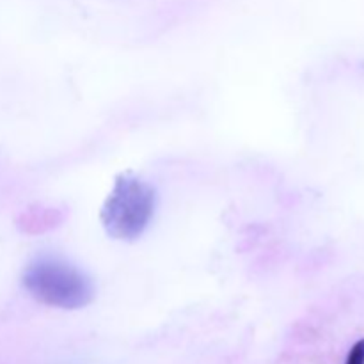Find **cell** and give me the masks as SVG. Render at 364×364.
<instances>
[{
    "mask_svg": "<svg viewBox=\"0 0 364 364\" xmlns=\"http://www.w3.org/2000/svg\"><path fill=\"white\" fill-rule=\"evenodd\" d=\"M23 287L41 304L57 309L85 308L95 297L91 277L59 256L43 255L23 272Z\"/></svg>",
    "mask_w": 364,
    "mask_h": 364,
    "instance_id": "cell-1",
    "label": "cell"
},
{
    "mask_svg": "<svg viewBox=\"0 0 364 364\" xmlns=\"http://www.w3.org/2000/svg\"><path fill=\"white\" fill-rule=\"evenodd\" d=\"M156 208L155 188L148 181L124 173L116 178L102 208V224L116 240L134 242L144 235Z\"/></svg>",
    "mask_w": 364,
    "mask_h": 364,
    "instance_id": "cell-2",
    "label": "cell"
},
{
    "mask_svg": "<svg viewBox=\"0 0 364 364\" xmlns=\"http://www.w3.org/2000/svg\"><path fill=\"white\" fill-rule=\"evenodd\" d=\"M345 364H364V340H359L348 352L347 363Z\"/></svg>",
    "mask_w": 364,
    "mask_h": 364,
    "instance_id": "cell-3",
    "label": "cell"
}]
</instances>
